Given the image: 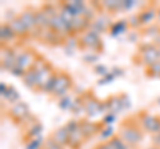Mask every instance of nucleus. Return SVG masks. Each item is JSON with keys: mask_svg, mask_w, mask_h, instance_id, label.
<instances>
[{"mask_svg": "<svg viewBox=\"0 0 160 149\" xmlns=\"http://www.w3.org/2000/svg\"><path fill=\"white\" fill-rule=\"evenodd\" d=\"M119 136L123 138V141L128 145H138L143 138V129L140 124L133 121V118H128L124 123H122L119 131Z\"/></svg>", "mask_w": 160, "mask_h": 149, "instance_id": "1", "label": "nucleus"}, {"mask_svg": "<svg viewBox=\"0 0 160 149\" xmlns=\"http://www.w3.org/2000/svg\"><path fill=\"white\" fill-rule=\"evenodd\" d=\"M79 47H82L84 49H89V51L93 53L103 51V43L100 40L99 33L92 31V29L84 32L82 36L79 37Z\"/></svg>", "mask_w": 160, "mask_h": 149, "instance_id": "2", "label": "nucleus"}, {"mask_svg": "<svg viewBox=\"0 0 160 149\" xmlns=\"http://www.w3.org/2000/svg\"><path fill=\"white\" fill-rule=\"evenodd\" d=\"M138 57L140 59V63L144 64L146 67L151 65L153 63L160 61V53L158 47L153 43H147V44H142L139 47V52H138Z\"/></svg>", "mask_w": 160, "mask_h": 149, "instance_id": "3", "label": "nucleus"}, {"mask_svg": "<svg viewBox=\"0 0 160 149\" xmlns=\"http://www.w3.org/2000/svg\"><path fill=\"white\" fill-rule=\"evenodd\" d=\"M72 85H73V81H72L71 74L64 71H59L56 84H55V89L51 96L56 99H62L64 96H67V92L72 88Z\"/></svg>", "mask_w": 160, "mask_h": 149, "instance_id": "4", "label": "nucleus"}, {"mask_svg": "<svg viewBox=\"0 0 160 149\" xmlns=\"http://www.w3.org/2000/svg\"><path fill=\"white\" fill-rule=\"evenodd\" d=\"M84 108H86V117H95L100 115V109H102V101L93 95L92 91H86L82 95Z\"/></svg>", "mask_w": 160, "mask_h": 149, "instance_id": "5", "label": "nucleus"}, {"mask_svg": "<svg viewBox=\"0 0 160 149\" xmlns=\"http://www.w3.org/2000/svg\"><path fill=\"white\" fill-rule=\"evenodd\" d=\"M79 125H80V132L84 138H89L99 135L104 128V124L102 121H91L88 118H79Z\"/></svg>", "mask_w": 160, "mask_h": 149, "instance_id": "6", "label": "nucleus"}, {"mask_svg": "<svg viewBox=\"0 0 160 149\" xmlns=\"http://www.w3.org/2000/svg\"><path fill=\"white\" fill-rule=\"evenodd\" d=\"M28 115H29V108H28L27 104L23 103V101L13 104L11 107V109L8 111V116L11 118H13L15 121H18L19 124L26 123L27 118H28Z\"/></svg>", "mask_w": 160, "mask_h": 149, "instance_id": "7", "label": "nucleus"}, {"mask_svg": "<svg viewBox=\"0 0 160 149\" xmlns=\"http://www.w3.org/2000/svg\"><path fill=\"white\" fill-rule=\"evenodd\" d=\"M36 59H38V55L33 51H31V49H26V51H23V52H19L18 60H16V67L27 71V69H29L35 64Z\"/></svg>", "mask_w": 160, "mask_h": 149, "instance_id": "8", "label": "nucleus"}, {"mask_svg": "<svg viewBox=\"0 0 160 149\" xmlns=\"http://www.w3.org/2000/svg\"><path fill=\"white\" fill-rule=\"evenodd\" d=\"M139 17L142 22L143 27H148L153 24V20L158 19V8L155 4H148L147 7H144L142 12H139Z\"/></svg>", "mask_w": 160, "mask_h": 149, "instance_id": "9", "label": "nucleus"}, {"mask_svg": "<svg viewBox=\"0 0 160 149\" xmlns=\"http://www.w3.org/2000/svg\"><path fill=\"white\" fill-rule=\"evenodd\" d=\"M19 17L22 19V22L24 23V26L27 27V29L29 31V35L33 33V31L40 32V29L36 27V15L32 8H28L26 11H23L19 15Z\"/></svg>", "mask_w": 160, "mask_h": 149, "instance_id": "10", "label": "nucleus"}, {"mask_svg": "<svg viewBox=\"0 0 160 149\" xmlns=\"http://www.w3.org/2000/svg\"><path fill=\"white\" fill-rule=\"evenodd\" d=\"M112 22H111V19H109L106 13H103V15H99L98 17H95V20L91 22V28H92V31L95 32H107L109 31V28H111L112 26Z\"/></svg>", "mask_w": 160, "mask_h": 149, "instance_id": "11", "label": "nucleus"}, {"mask_svg": "<svg viewBox=\"0 0 160 149\" xmlns=\"http://www.w3.org/2000/svg\"><path fill=\"white\" fill-rule=\"evenodd\" d=\"M9 27L12 28V31L15 32V35H16V37H26L29 35V31L27 29V27L24 26V23L22 22V19L18 16H15L13 19H11V20L8 22Z\"/></svg>", "mask_w": 160, "mask_h": 149, "instance_id": "12", "label": "nucleus"}, {"mask_svg": "<svg viewBox=\"0 0 160 149\" xmlns=\"http://www.w3.org/2000/svg\"><path fill=\"white\" fill-rule=\"evenodd\" d=\"M155 120H156V115H152V113H149L147 111H142L139 113V124L143 131H146V132L151 133Z\"/></svg>", "mask_w": 160, "mask_h": 149, "instance_id": "13", "label": "nucleus"}, {"mask_svg": "<svg viewBox=\"0 0 160 149\" xmlns=\"http://www.w3.org/2000/svg\"><path fill=\"white\" fill-rule=\"evenodd\" d=\"M23 79V83L29 88V89H38V84H39V76H38V71L33 65L27 69Z\"/></svg>", "mask_w": 160, "mask_h": 149, "instance_id": "14", "label": "nucleus"}, {"mask_svg": "<svg viewBox=\"0 0 160 149\" xmlns=\"http://www.w3.org/2000/svg\"><path fill=\"white\" fill-rule=\"evenodd\" d=\"M107 105H108V113L118 115L120 111H123V103H122V93L112 95L107 99Z\"/></svg>", "mask_w": 160, "mask_h": 149, "instance_id": "15", "label": "nucleus"}, {"mask_svg": "<svg viewBox=\"0 0 160 149\" xmlns=\"http://www.w3.org/2000/svg\"><path fill=\"white\" fill-rule=\"evenodd\" d=\"M51 137L62 147H67L69 144V132L67 131L66 127H60L58 129H55L52 132Z\"/></svg>", "mask_w": 160, "mask_h": 149, "instance_id": "16", "label": "nucleus"}, {"mask_svg": "<svg viewBox=\"0 0 160 149\" xmlns=\"http://www.w3.org/2000/svg\"><path fill=\"white\" fill-rule=\"evenodd\" d=\"M71 24H72V32H73V35L84 33V32H87L86 31L87 28H91V22H88L87 19H84L83 16H76L71 22Z\"/></svg>", "mask_w": 160, "mask_h": 149, "instance_id": "17", "label": "nucleus"}, {"mask_svg": "<svg viewBox=\"0 0 160 149\" xmlns=\"http://www.w3.org/2000/svg\"><path fill=\"white\" fill-rule=\"evenodd\" d=\"M0 39H2V43H9L16 39V35H15V32L12 31V28L9 27L8 23H3L2 27H0Z\"/></svg>", "mask_w": 160, "mask_h": 149, "instance_id": "18", "label": "nucleus"}, {"mask_svg": "<svg viewBox=\"0 0 160 149\" xmlns=\"http://www.w3.org/2000/svg\"><path fill=\"white\" fill-rule=\"evenodd\" d=\"M35 15H36V27L40 29V31H46V29L49 28V19L46 13H44L42 9H36L35 11Z\"/></svg>", "mask_w": 160, "mask_h": 149, "instance_id": "19", "label": "nucleus"}, {"mask_svg": "<svg viewBox=\"0 0 160 149\" xmlns=\"http://www.w3.org/2000/svg\"><path fill=\"white\" fill-rule=\"evenodd\" d=\"M128 27H129L128 20H119L111 26V28H109V35L113 37H116L119 35H122L123 32H126L128 29Z\"/></svg>", "mask_w": 160, "mask_h": 149, "instance_id": "20", "label": "nucleus"}, {"mask_svg": "<svg viewBox=\"0 0 160 149\" xmlns=\"http://www.w3.org/2000/svg\"><path fill=\"white\" fill-rule=\"evenodd\" d=\"M69 111L72 112V115H73L75 117H80L82 115L86 116V108H84V103H83L82 96L75 99L73 103H72V107H71V109H69Z\"/></svg>", "mask_w": 160, "mask_h": 149, "instance_id": "21", "label": "nucleus"}, {"mask_svg": "<svg viewBox=\"0 0 160 149\" xmlns=\"http://www.w3.org/2000/svg\"><path fill=\"white\" fill-rule=\"evenodd\" d=\"M86 140V138L83 137L82 135V132H80V129L76 132H73L69 135V144H68V147L71 148V149H79L80 147H82V144L83 141Z\"/></svg>", "mask_w": 160, "mask_h": 149, "instance_id": "22", "label": "nucleus"}, {"mask_svg": "<svg viewBox=\"0 0 160 149\" xmlns=\"http://www.w3.org/2000/svg\"><path fill=\"white\" fill-rule=\"evenodd\" d=\"M56 79H58V72H53L49 79L46 81V84L43 85V88L40 89V92L47 93V95H52L53 89H55V84H56Z\"/></svg>", "mask_w": 160, "mask_h": 149, "instance_id": "23", "label": "nucleus"}, {"mask_svg": "<svg viewBox=\"0 0 160 149\" xmlns=\"http://www.w3.org/2000/svg\"><path fill=\"white\" fill-rule=\"evenodd\" d=\"M142 33H143V36H148V37L156 39L160 35V24L153 23V24H151V26H148V27H144Z\"/></svg>", "mask_w": 160, "mask_h": 149, "instance_id": "24", "label": "nucleus"}, {"mask_svg": "<svg viewBox=\"0 0 160 149\" xmlns=\"http://www.w3.org/2000/svg\"><path fill=\"white\" fill-rule=\"evenodd\" d=\"M100 4H102V8L107 9L111 13H116V11H119V9H123V2H119V0H115V2L108 0V2H103Z\"/></svg>", "mask_w": 160, "mask_h": 149, "instance_id": "25", "label": "nucleus"}, {"mask_svg": "<svg viewBox=\"0 0 160 149\" xmlns=\"http://www.w3.org/2000/svg\"><path fill=\"white\" fill-rule=\"evenodd\" d=\"M42 132H43V125L40 123H33L32 125L28 127V131H27V137L28 140H31L33 137H38V136H42Z\"/></svg>", "mask_w": 160, "mask_h": 149, "instance_id": "26", "label": "nucleus"}, {"mask_svg": "<svg viewBox=\"0 0 160 149\" xmlns=\"http://www.w3.org/2000/svg\"><path fill=\"white\" fill-rule=\"evenodd\" d=\"M40 9H42V11L46 13L49 19H52V17H55V16H58V15H59V11H58V8H56V4H52V3L43 4Z\"/></svg>", "mask_w": 160, "mask_h": 149, "instance_id": "27", "label": "nucleus"}, {"mask_svg": "<svg viewBox=\"0 0 160 149\" xmlns=\"http://www.w3.org/2000/svg\"><path fill=\"white\" fill-rule=\"evenodd\" d=\"M6 101H8V103H11L12 105L13 104H16V103H19V99H20V95H19V92L15 89L12 85H9V88H8V92H7V95H6Z\"/></svg>", "mask_w": 160, "mask_h": 149, "instance_id": "28", "label": "nucleus"}, {"mask_svg": "<svg viewBox=\"0 0 160 149\" xmlns=\"http://www.w3.org/2000/svg\"><path fill=\"white\" fill-rule=\"evenodd\" d=\"M146 73L148 77H160V61L148 65L146 68Z\"/></svg>", "mask_w": 160, "mask_h": 149, "instance_id": "29", "label": "nucleus"}, {"mask_svg": "<svg viewBox=\"0 0 160 149\" xmlns=\"http://www.w3.org/2000/svg\"><path fill=\"white\" fill-rule=\"evenodd\" d=\"M108 142L115 148V149H128V144L123 141V138L119 135H115L111 140H108Z\"/></svg>", "mask_w": 160, "mask_h": 149, "instance_id": "30", "label": "nucleus"}, {"mask_svg": "<svg viewBox=\"0 0 160 149\" xmlns=\"http://www.w3.org/2000/svg\"><path fill=\"white\" fill-rule=\"evenodd\" d=\"M99 136H100V138H103V142L111 140V138L115 136L113 135V127L112 125H104L102 132L99 133Z\"/></svg>", "mask_w": 160, "mask_h": 149, "instance_id": "31", "label": "nucleus"}, {"mask_svg": "<svg viewBox=\"0 0 160 149\" xmlns=\"http://www.w3.org/2000/svg\"><path fill=\"white\" fill-rule=\"evenodd\" d=\"M72 103H73L72 97L67 95V96H64V97H62V99H59L58 105H59V108L62 109V111H67V109H71Z\"/></svg>", "mask_w": 160, "mask_h": 149, "instance_id": "32", "label": "nucleus"}, {"mask_svg": "<svg viewBox=\"0 0 160 149\" xmlns=\"http://www.w3.org/2000/svg\"><path fill=\"white\" fill-rule=\"evenodd\" d=\"M66 128L67 131L69 132V135L73 132H76L80 129V125H79V118H72V120H69L67 124H66Z\"/></svg>", "mask_w": 160, "mask_h": 149, "instance_id": "33", "label": "nucleus"}, {"mask_svg": "<svg viewBox=\"0 0 160 149\" xmlns=\"http://www.w3.org/2000/svg\"><path fill=\"white\" fill-rule=\"evenodd\" d=\"M127 20H128L129 27H132V28H140V27H143L142 26V22H140V17H139V13L131 15V16H129Z\"/></svg>", "mask_w": 160, "mask_h": 149, "instance_id": "34", "label": "nucleus"}, {"mask_svg": "<svg viewBox=\"0 0 160 149\" xmlns=\"http://www.w3.org/2000/svg\"><path fill=\"white\" fill-rule=\"evenodd\" d=\"M44 149H64V147L59 145V144L55 141L51 136H49L46 140V142H44Z\"/></svg>", "mask_w": 160, "mask_h": 149, "instance_id": "35", "label": "nucleus"}, {"mask_svg": "<svg viewBox=\"0 0 160 149\" xmlns=\"http://www.w3.org/2000/svg\"><path fill=\"white\" fill-rule=\"evenodd\" d=\"M93 72L103 77V76H106V74L108 73V69H107L106 65H103V64H102V65H95L93 67Z\"/></svg>", "mask_w": 160, "mask_h": 149, "instance_id": "36", "label": "nucleus"}, {"mask_svg": "<svg viewBox=\"0 0 160 149\" xmlns=\"http://www.w3.org/2000/svg\"><path fill=\"white\" fill-rule=\"evenodd\" d=\"M115 120H116V115H113V113H107V115L104 116V118L102 120V123L104 124V125H111Z\"/></svg>", "mask_w": 160, "mask_h": 149, "instance_id": "37", "label": "nucleus"}, {"mask_svg": "<svg viewBox=\"0 0 160 149\" xmlns=\"http://www.w3.org/2000/svg\"><path fill=\"white\" fill-rule=\"evenodd\" d=\"M98 59L99 56L96 53H88V55H84V57H83V60L86 61V63H89V64H93L95 61H98Z\"/></svg>", "mask_w": 160, "mask_h": 149, "instance_id": "38", "label": "nucleus"}, {"mask_svg": "<svg viewBox=\"0 0 160 149\" xmlns=\"http://www.w3.org/2000/svg\"><path fill=\"white\" fill-rule=\"evenodd\" d=\"M152 135H156V133H160V115H156V120H155V124L151 129Z\"/></svg>", "mask_w": 160, "mask_h": 149, "instance_id": "39", "label": "nucleus"}, {"mask_svg": "<svg viewBox=\"0 0 160 149\" xmlns=\"http://www.w3.org/2000/svg\"><path fill=\"white\" fill-rule=\"evenodd\" d=\"M122 103H123V109H128L131 105V101H129V97L126 93H122Z\"/></svg>", "mask_w": 160, "mask_h": 149, "instance_id": "40", "label": "nucleus"}, {"mask_svg": "<svg viewBox=\"0 0 160 149\" xmlns=\"http://www.w3.org/2000/svg\"><path fill=\"white\" fill-rule=\"evenodd\" d=\"M113 79H115V74H113V73H107L106 76H103V79H100V80H99V84L109 83V81H112Z\"/></svg>", "mask_w": 160, "mask_h": 149, "instance_id": "41", "label": "nucleus"}, {"mask_svg": "<svg viewBox=\"0 0 160 149\" xmlns=\"http://www.w3.org/2000/svg\"><path fill=\"white\" fill-rule=\"evenodd\" d=\"M135 6H136V3L132 2V0H126V2H123V9H126V11L133 8Z\"/></svg>", "mask_w": 160, "mask_h": 149, "instance_id": "42", "label": "nucleus"}, {"mask_svg": "<svg viewBox=\"0 0 160 149\" xmlns=\"http://www.w3.org/2000/svg\"><path fill=\"white\" fill-rule=\"evenodd\" d=\"M8 88H9V85H7L6 83H2V84H0V93H2V97H3V99L6 97V95H7Z\"/></svg>", "mask_w": 160, "mask_h": 149, "instance_id": "43", "label": "nucleus"}, {"mask_svg": "<svg viewBox=\"0 0 160 149\" xmlns=\"http://www.w3.org/2000/svg\"><path fill=\"white\" fill-rule=\"evenodd\" d=\"M95 149H115V148H113L108 141H104V142H102V144H99V145L95 148Z\"/></svg>", "mask_w": 160, "mask_h": 149, "instance_id": "44", "label": "nucleus"}, {"mask_svg": "<svg viewBox=\"0 0 160 149\" xmlns=\"http://www.w3.org/2000/svg\"><path fill=\"white\" fill-rule=\"evenodd\" d=\"M152 142H153V145L160 147V133H156V135L152 136Z\"/></svg>", "mask_w": 160, "mask_h": 149, "instance_id": "45", "label": "nucleus"}, {"mask_svg": "<svg viewBox=\"0 0 160 149\" xmlns=\"http://www.w3.org/2000/svg\"><path fill=\"white\" fill-rule=\"evenodd\" d=\"M156 20H158V24H160V7L158 8V19Z\"/></svg>", "mask_w": 160, "mask_h": 149, "instance_id": "46", "label": "nucleus"}, {"mask_svg": "<svg viewBox=\"0 0 160 149\" xmlns=\"http://www.w3.org/2000/svg\"><path fill=\"white\" fill-rule=\"evenodd\" d=\"M148 149H160V147H156V145H153V147H149Z\"/></svg>", "mask_w": 160, "mask_h": 149, "instance_id": "47", "label": "nucleus"}, {"mask_svg": "<svg viewBox=\"0 0 160 149\" xmlns=\"http://www.w3.org/2000/svg\"><path fill=\"white\" fill-rule=\"evenodd\" d=\"M158 49H159V53H160V47H158Z\"/></svg>", "mask_w": 160, "mask_h": 149, "instance_id": "48", "label": "nucleus"}]
</instances>
